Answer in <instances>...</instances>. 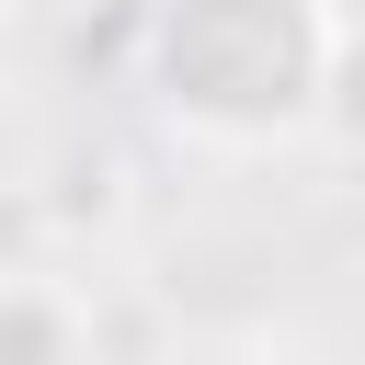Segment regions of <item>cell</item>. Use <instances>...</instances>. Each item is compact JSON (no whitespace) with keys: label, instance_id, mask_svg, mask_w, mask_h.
<instances>
[{"label":"cell","instance_id":"obj_1","mask_svg":"<svg viewBox=\"0 0 365 365\" xmlns=\"http://www.w3.org/2000/svg\"><path fill=\"white\" fill-rule=\"evenodd\" d=\"M217 365H297V354H274V342H240V354H217Z\"/></svg>","mask_w":365,"mask_h":365}]
</instances>
